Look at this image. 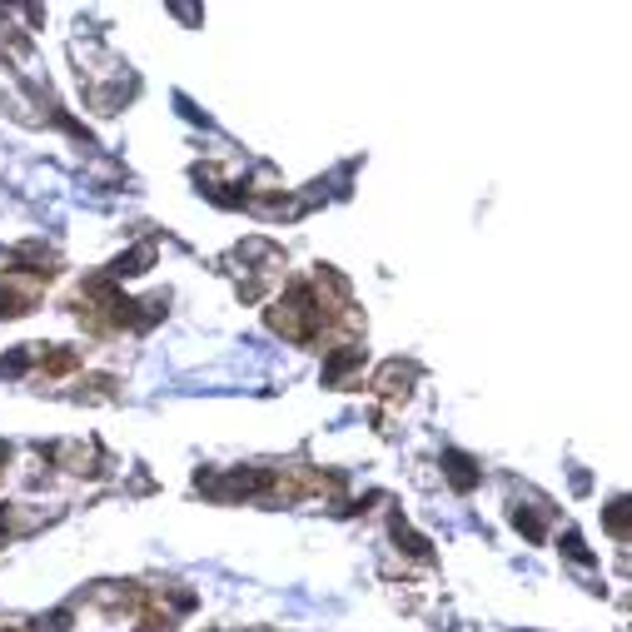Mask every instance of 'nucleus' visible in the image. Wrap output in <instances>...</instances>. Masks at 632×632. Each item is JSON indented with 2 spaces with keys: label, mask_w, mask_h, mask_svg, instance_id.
<instances>
[]
</instances>
